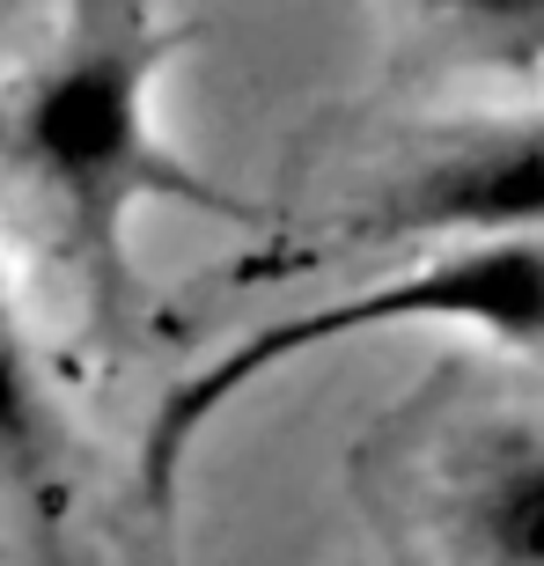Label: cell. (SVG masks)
<instances>
[{
    "label": "cell",
    "instance_id": "1",
    "mask_svg": "<svg viewBox=\"0 0 544 566\" xmlns=\"http://www.w3.org/2000/svg\"><path fill=\"white\" fill-rule=\"evenodd\" d=\"M185 30L191 22L155 8H66L0 82V185L96 338H126L140 310V207H199L243 229L258 221L251 199L199 177L155 133V82Z\"/></svg>",
    "mask_w": 544,
    "mask_h": 566
},
{
    "label": "cell",
    "instance_id": "3",
    "mask_svg": "<svg viewBox=\"0 0 544 566\" xmlns=\"http://www.w3.org/2000/svg\"><path fill=\"white\" fill-rule=\"evenodd\" d=\"M530 221H544V140H508L383 185L310 258H332V243H390V235H441V229H530Z\"/></svg>",
    "mask_w": 544,
    "mask_h": 566
},
{
    "label": "cell",
    "instance_id": "4",
    "mask_svg": "<svg viewBox=\"0 0 544 566\" xmlns=\"http://www.w3.org/2000/svg\"><path fill=\"white\" fill-rule=\"evenodd\" d=\"M0 507L30 515L38 537H60L66 515V420L30 346L8 265H0Z\"/></svg>",
    "mask_w": 544,
    "mask_h": 566
},
{
    "label": "cell",
    "instance_id": "2",
    "mask_svg": "<svg viewBox=\"0 0 544 566\" xmlns=\"http://www.w3.org/2000/svg\"><path fill=\"white\" fill-rule=\"evenodd\" d=\"M383 324H479V332L537 346L544 338V243H479V251L435 258V265H419V273L332 294V302H310V310H294V316H272L251 338L221 346L207 368H191V376L169 390L155 427H147L140 485H147L155 523H169L177 471H185L191 441L207 434L251 382H265L272 368H287V360H302V354H324V346H338V338H354V332H383Z\"/></svg>",
    "mask_w": 544,
    "mask_h": 566
},
{
    "label": "cell",
    "instance_id": "5",
    "mask_svg": "<svg viewBox=\"0 0 544 566\" xmlns=\"http://www.w3.org/2000/svg\"><path fill=\"white\" fill-rule=\"evenodd\" d=\"M463 530L493 566H544V457H493L463 501Z\"/></svg>",
    "mask_w": 544,
    "mask_h": 566
}]
</instances>
